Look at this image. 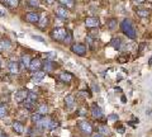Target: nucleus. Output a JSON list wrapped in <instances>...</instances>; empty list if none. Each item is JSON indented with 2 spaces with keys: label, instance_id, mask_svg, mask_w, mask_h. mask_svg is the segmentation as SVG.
<instances>
[{
  "label": "nucleus",
  "instance_id": "1",
  "mask_svg": "<svg viewBox=\"0 0 152 137\" xmlns=\"http://www.w3.org/2000/svg\"><path fill=\"white\" fill-rule=\"evenodd\" d=\"M121 29L124 34L131 40H134L137 37V33H136V29L133 27V23L131 19H123V22L121 23Z\"/></svg>",
  "mask_w": 152,
  "mask_h": 137
},
{
  "label": "nucleus",
  "instance_id": "2",
  "mask_svg": "<svg viewBox=\"0 0 152 137\" xmlns=\"http://www.w3.org/2000/svg\"><path fill=\"white\" fill-rule=\"evenodd\" d=\"M66 36H67V31L65 28H56V29L52 31L51 37L57 42H62L66 40Z\"/></svg>",
  "mask_w": 152,
  "mask_h": 137
},
{
  "label": "nucleus",
  "instance_id": "3",
  "mask_svg": "<svg viewBox=\"0 0 152 137\" xmlns=\"http://www.w3.org/2000/svg\"><path fill=\"white\" fill-rule=\"evenodd\" d=\"M38 127H41V128H43V130H52V128H55V127H57V123L55 121H52L51 118L48 117H45V118H42V119L38 122V123H36Z\"/></svg>",
  "mask_w": 152,
  "mask_h": 137
},
{
  "label": "nucleus",
  "instance_id": "4",
  "mask_svg": "<svg viewBox=\"0 0 152 137\" xmlns=\"http://www.w3.org/2000/svg\"><path fill=\"white\" fill-rule=\"evenodd\" d=\"M71 51H72L74 53L79 55V56H84V55H86L88 48L84 43H74L72 46H71Z\"/></svg>",
  "mask_w": 152,
  "mask_h": 137
},
{
  "label": "nucleus",
  "instance_id": "5",
  "mask_svg": "<svg viewBox=\"0 0 152 137\" xmlns=\"http://www.w3.org/2000/svg\"><path fill=\"white\" fill-rule=\"evenodd\" d=\"M36 100H37V94L29 93V94H28V98L23 103H24L26 108H28V109H32V108L34 107V104H36Z\"/></svg>",
  "mask_w": 152,
  "mask_h": 137
},
{
  "label": "nucleus",
  "instance_id": "6",
  "mask_svg": "<svg viewBox=\"0 0 152 137\" xmlns=\"http://www.w3.org/2000/svg\"><path fill=\"white\" fill-rule=\"evenodd\" d=\"M39 14L36 13V12H29L26 14V21L28 23H31V24H36V23L39 22Z\"/></svg>",
  "mask_w": 152,
  "mask_h": 137
},
{
  "label": "nucleus",
  "instance_id": "7",
  "mask_svg": "<svg viewBox=\"0 0 152 137\" xmlns=\"http://www.w3.org/2000/svg\"><path fill=\"white\" fill-rule=\"evenodd\" d=\"M28 93L27 90H24V89H22V90H19L15 93V102L17 103H23L26 100V99L28 98Z\"/></svg>",
  "mask_w": 152,
  "mask_h": 137
},
{
  "label": "nucleus",
  "instance_id": "8",
  "mask_svg": "<svg viewBox=\"0 0 152 137\" xmlns=\"http://www.w3.org/2000/svg\"><path fill=\"white\" fill-rule=\"evenodd\" d=\"M85 26L88 28H95L99 26V19L96 17H89L85 19Z\"/></svg>",
  "mask_w": 152,
  "mask_h": 137
},
{
  "label": "nucleus",
  "instance_id": "9",
  "mask_svg": "<svg viewBox=\"0 0 152 137\" xmlns=\"http://www.w3.org/2000/svg\"><path fill=\"white\" fill-rule=\"evenodd\" d=\"M79 127L81 128V131L84 132V133H86V135H91V132H93V127H91V125H90L89 122H86V121L80 122Z\"/></svg>",
  "mask_w": 152,
  "mask_h": 137
},
{
  "label": "nucleus",
  "instance_id": "10",
  "mask_svg": "<svg viewBox=\"0 0 152 137\" xmlns=\"http://www.w3.org/2000/svg\"><path fill=\"white\" fill-rule=\"evenodd\" d=\"M55 12H56V15L60 17V18H62V19H66V18H67V15H69L67 9H66L65 7H57Z\"/></svg>",
  "mask_w": 152,
  "mask_h": 137
},
{
  "label": "nucleus",
  "instance_id": "11",
  "mask_svg": "<svg viewBox=\"0 0 152 137\" xmlns=\"http://www.w3.org/2000/svg\"><path fill=\"white\" fill-rule=\"evenodd\" d=\"M91 114H93V117L95 118V119H100V118L103 117V111L96 104H94L91 107Z\"/></svg>",
  "mask_w": 152,
  "mask_h": 137
},
{
  "label": "nucleus",
  "instance_id": "12",
  "mask_svg": "<svg viewBox=\"0 0 152 137\" xmlns=\"http://www.w3.org/2000/svg\"><path fill=\"white\" fill-rule=\"evenodd\" d=\"M13 130L15 131L18 135H23L24 133V125H23L22 122H19V121H15L13 123Z\"/></svg>",
  "mask_w": 152,
  "mask_h": 137
},
{
  "label": "nucleus",
  "instance_id": "13",
  "mask_svg": "<svg viewBox=\"0 0 152 137\" xmlns=\"http://www.w3.org/2000/svg\"><path fill=\"white\" fill-rule=\"evenodd\" d=\"M42 66V64H41V60L39 59H33L32 61H31V65H29V69L32 70V71H37L38 69H39Z\"/></svg>",
  "mask_w": 152,
  "mask_h": 137
},
{
  "label": "nucleus",
  "instance_id": "14",
  "mask_svg": "<svg viewBox=\"0 0 152 137\" xmlns=\"http://www.w3.org/2000/svg\"><path fill=\"white\" fill-rule=\"evenodd\" d=\"M8 70L10 74H18L19 69H18V64L15 62V61H10V62L8 64Z\"/></svg>",
  "mask_w": 152,
  "mask_h": 137
},
{
  "label": "nucleus",
  "instance_id": "15",
  "mask_svg": "<svg viewBox=\"0 0 152 137\" xmlns=\"http://www.w3.org/2000/svg\"><path fill=\"white\" fill-rule=\"evenodd\" d=\"M60 80L64 83H71V80H72V75L70 73H61L60 74Z\"/></svg>",
  "mask_w": 152,
  "mask_h": 137
},
{
  "label": "nucleus",
  "instance_id": "16",
  "mask_svg": "<svg viewBox=\"0 0 152 137\" xmlns=\"http://www.w3.org/2000/svg\"><path fill=\"white\" fill-rule=\"evenodd\" d=\"M65 104L67 105L69 108H72L75 105V98H74L72 94H70V95H67L65 98Z\"/></svg>",
  "mask_w": 152,
  "mask_h": 137
},
{
  "label": "nucleus",
  "instance_id": "17",
  "mask_svg": "<svg viewBox=\"0 0 152 137\" xmlns=\"http://www.w3.org/2000/svg\"><path fill=\"white\" fill-rule=\"evenodd\" d=\"M10 41L9 40H3L0 42V52H4V51H7L9 47H10Z\"/></svg>",
  "mask_w": 152,
  "mask_h": 137
},
{
  "label": "nucleus",
  "instance_id": "18",
  "mask_svg": "<svg viewBox=\"0 0 152 137\" xmlns=\"http://www.w3.org/2000/svg\"><path fill=\"white\" fill-rule=\"evenodd\" d=\"M47 23H48V18H47L45 14H42L41 18H39V22H38V27H39L41 29H43V28L47 26Z\"/></svg>",
  "mask_w": 152,
  "mask_h": 137
},
{
  "label": "nucleus",
  "instance_id": "19",
  "mask_svg": "<svg viewBox=\"0 0 152 137\" xmlns=\"http://www.w3.org/2000/svg\"><path fill=\"white\" fill-rule=\"evenodd\" d=\"M43 78H45V71H36V74L32 76V80L38 83V81H41Z\"/></svg>",
  "mask_w": 152,
  "mask_h": 137
},
{
  "label": "nucleus",
  "instance_id": "20",
  "mask_svg": "<svg viewBox=\"0 0 152 137\" xmlns=\"http://www.w3.org/2000/svg\"><path fill=\"white\" fill-rule=\"evenodd\" d=\"M117 24H118V22H117L115 18H110V19L107 22V27H108L110 31L115 29V28H117Z\"/></svg>",
  "mask_w": 152,
  "mask_h": 137
},
{
  "label": "nucleus",
  "instance_id": "21",
  "mask_svg": "<svg viewBox=\"0 0 152 137\" xmlns=\"http://www.w3.org/2000/svg\"><path fill=\"white\" fill-rule=\"evenodd\" d=\"M31 57L28 55H26V56H23L22 57V65H23V67L24 69H27V67H29V65H31Z\"/></svg>",
  "mask_w": 152,
  "mask_h": 137
},
{
  "label": "nucleus",
  "instance_id": "22",
  "mask_svg": "<svg viewBox=\"0 0 152 137\" xmlns=\"http://www.w3.org/2000/svg\"><path fill=\"white\" fill-rule=\"evenodd\" d=\"M136 13H137V15H140L141 18H147L150 15V13H148V10L147 9H141V8H138L136 10Z\"/></svg>",
  "mask_w": 152,
  "mask_h": 137
},
{
  "label": "nucleus",
  "instance_id": "23",
  "mask_svg": "<svg viewBox=\"0 0 152 137\" xmlns=\"http://www.w3.org/2000/svg\"><path fill=\"white\" fill-rule=\"evenodd\" d=\"M121 43H122L121 38H113V40L110 41L112 47H114L115 50H121Z\"/></svg>",
  "mask_w": 152,
  "mask_h": 137
},
{
  "label": "nucleus",
  "instance_id": "24",
  "mask_svg": "<svg viewBox=\"0 0 152 137\" xmlns=\"http://www.w3.org/2000/svg\"><path fill=\"white\" fill-rule=\"evenodd\" d=\"M60 3L62 4V7H66V8H74L75 5L74 0H60Z\"/></svg>",
  "mask_w": 152,
  "mask_h": 137
},
{
  "label": "nucleus",
  "instance_id": "25",
  "mask_svg": "<svg viewBox=\"0 0 152 137\" xmlns=\"http://www.w3.org/2000/svg\"><path fill=\"white\" fill-rule=\"evenodd\" d=\"M43 67H45V71L46 73H51L52 70H53V65H52L51 61H46L45 65H43Z\"/></svg>",
  "mask_w": 152,
  "mask_h": 137
},
{
  "label": "nucleus",
  "instance_id": "26",
  "mask_svg": "<svg viewBox=\"0 0 152 137\" xmlns=\"http://www.w3.org/2000/svg\"><path fill=\"white\" fill-rule=\"evenodd\" d=\"M41 119H42V114H41V113H34V114L32 116V122H33V123H38Z\"/></svg>",
  "mask_w": 152,
  "mask_h": 137
},
{
  "label": "nucleus",
  "instance_id": "27",
  "mask_svg": "<svg viewBox=\"0 0 152 137\" xmlns=\"http://www.w3.org/2000/svg\"><path fill=\"white\" fill-rule=\"evenodd\" d=\"M18 1L19 0H5V4L9 8H15L18 5Z\"/></svg>",
  "mask_w": 152,
  "mask_h": 137
},
{
  "label": "nucleus",
  "instance_id": "28",
  "mask_svg": "<svg viewBox=\"0 0 152 137\" xmlns=\"http://www.w3.org/2000/svg\"><path fill=\"white\" fill-rule=\"evenodd\" d=\"M7 114H8V109L4 105H0V118L7 117Z\"/></svg>",
  "mask_w": 152,
  "mask_h": 137
},
{
  "label": "nucleus",
  "instance_id": "29",
  "mask_svg": "<svg viewBox=\"0 0 152 137\" xmlns=\"http://www.w3.org/2000/svg\"><path fill=\"white\" fill-rule=\"evenodd\" d=\"M47 111H48V108H47V105L45 104V103H42V104L39 105V112H38V113H41V114H46Z\"/></svg>",
  "mask_w": 152,
  "mask_h": 137
},
{
  "label": "nucleus",
  "instance_id": "30",
  "mask_svg": "<svg viewBox=\"0 0 152 137\" xmlns=\"http://www.w3.org/2000/svg\"><path fill=\"white\" fill-rule=\"evenodd\" d=\"M100 132H102V135H109V133H110L109 128H108V127H105V126H102L100 127Z\"/></svg>",
  "mask_w": 152,
  "mask_h": 137
},
{
  "label": "nucleus",
  "instance_id": "31",
  "mask_svg": "<svg viewBox=\"0 0 152 137\" xmlns=\"http://www.w3.org/2000/svg\"><path fill=\"white\" fill-rule=\"evenodd\" d=\"M28 5L29 7H38L39 5V1H38V0H28Z\"/></svg>",
  "mask_w": 152,
  "mask_h": 137
},
{
  "label": "nucleus",
  "instance_id": "32",
  "mask_svg": "<svg viewBox=\"0 0 152 137\" xmlns=\"http://www.w3.org/2000/svg\"><path fill=\"white\" fill-rule=\"evenodd\" d=\"M46 59L47 60H53V59H56V53L55 52H48L46 55Z\"/></svg>",
  "mask_w": 152,
  "mask_h": 137
},
{
  "label": "nucleus",
  "instance_id": "33",
  "mask_svg": "<svg viewBox=\"0 0 152 137\" xmlns=\"http://www.w3.org/2000/svg\"><path fill=\"white\" fill-rule=\"evenodd\" d=\"M71 38H72V34H71L70 32H67V36H66V40H65V42H66V43H69V42L71 41Z\"/></svg>",
  "mask_w": 152,
  "mask_h": 137
},
{
  "label": "nucleus",
  "instance_id": "34",
  "mask_svg": "<svg viewBox=\"0 0 152 137\" xmlns=\"http://www.w3.org/2000/svg\"><path fill=\"white\" fill-rule=\"evenodd\" d=\"M32 38L36 40V41H39V42H45V40L42 38V37H39V36H32Z\"/></svg>",
  "mask_w": 152,
  "mask_h": 137
},
{
  "label": "nucleus",
  "instance_id": "35",
  "mask_svg": "<svg viewBox=\"0 0 152 137\" xmlns=\"http://www.w3.org/2000/svg\"><path fill=\"white\" fill-rule=\"evenodd\" d=\"M109 119H118V116H110V117H109Z\"/></svg>",
  "mask_w": 152,
  "mask_h": 137
},
{
  "label": "nucleus",
  "instance_id": "36",
  "mask_svg": "<svg viewBox=\"0 0 152 137\" xmlns=\"http://www.w3.org/2000/svg\"><path fill=\"white\" fill-rule=\"evenodd\" d=\"M134 1H136L137 4H142V3H145V0H134Z\"/></svg>",
  "mask_w": 152,
  "mask_h": 137
},
{
  "label": "nucleus",
  "instance_id": "37",
  "mask_svg": "<svg viewBox=\"0 0 152 137\" xmlns=\"http://www.w3.org/2000/svg\"><path fill=\"white\" fill-rule=\"evenodd\" d=\"M94 137H103L102 133H96V135H94Z\"/></svg>",
  "mask_w": 152,
  "mask_h": 137
},
{
  "label": "nucleus",
  "instance_id": "38",
  "mask_svg": "<svg viewBox=\"0 0 152 137\" xmlns=\"http://www.w3.org/2000/svg\"><path fill=\"white\" fill-rule=\"evenodd\" d=\"M4 15H5V13H4L3 10H0V17H4Z\"/></svg>",
  "mask_w": 152,
  "mask_h": 137
},
{
  "label": "nucleus",
  "instance_id": "39",
  "mask_svg": "<svg viewBox=\"0 0 152 137\" xmlns=\"http://www.w3.org/2000/svg\"><path fill=\"white\" fill-rule=\"evenodd\" d=\"M46 1H47V3H48V4H52V3H53V1H55V0H46Z\"/></svg>",
  "mask_w": 152,
  "mask_h": 137
},
{
  "label": "nucleus",
  "instance_id": "40",
  "mask_svg": "<svg viewBox=\"0 0 152 137\" xmlns=\"http://www.w3.org/2000/svg\"><path fill=\"white\" fill-rule=\"evenodd\" d=\"M4 133H3V131H0V136H3Z\"/></svg>",
  "mask_w": 152,
  "mask_h": 137
},
{
  "label": "nucleus",
  "instance_id": "41",
  "mask_svg": "<svg viewBox=\"0 0 152 137\" xmlns=\"http://www.w3.org/2000/svg\"><path fill=\"white\" fill-rule=\"evenodd\" d=\"M1 64H3V61H1V60H0V67H1Z\"/></svg>",
  "mask_w": 152,
  "mask_h": 137
},
{
  "label": "nucleus",
  "instance_id": "42",
  "mask_svg": "<svg viewBox=\"0 0 152 137\" xmlns=\"http://www.w3.org/2000/svg\"><path fill=\"white\" fill-rule=\"evenodd\" d=\"M0 137H7V136H4V135H3V136H0Z\"/></svg>",
  "mask_w": 152,
  "mask_h": 137
},
{
  "label": "nucleus",
  "instance_id": "43",
  "mask_svg": "<svg viewBox=\"0 0 152 137\" xmlns=\"http://www.w3.org/2000/svg\"><path fill=\"white\" fill-rule=\"evenodd\" d=\"M4 1H5V0H4Z\"/></svg>",
  "mask_w": 152,
  "mask_h": 137
}]
</instances>
